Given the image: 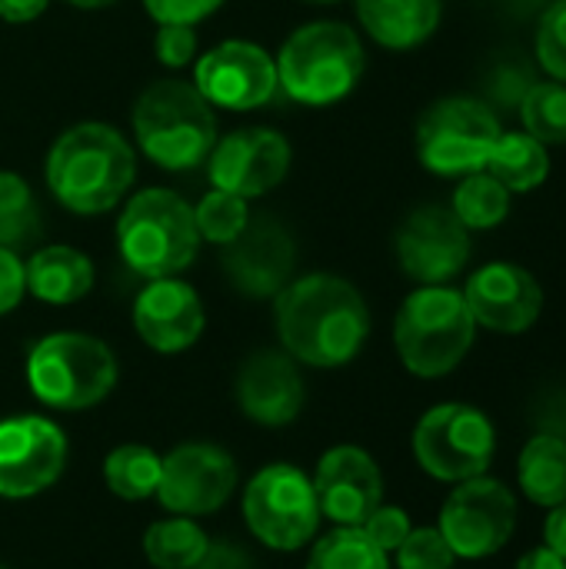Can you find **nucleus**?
I'll use <instances>...</instances> for the list:
<instances>
[{"label": "nucleus", "mask_w": 566, "mask_h": 569, "mask_svg": "<svg viewBox=\"0 0 566 569\" xmlns=\"http://www.w3.org/2000/svg\"><path fill=\"white\" fill-rule=\"evenodd\" d=\"M494 180H500L510 193H530L537 190L550 173V157L540 140L530 133H500L487 167Z\"/></svg>", "instance_id": "393cba45"}, {"label": "nucleus", "mask_w": 566, "mask_h": 569, "mask_svg": "<svg viewBox=\"0 0 566 569\" xmlns=\"http://www.w3.org/2000/svg\"><path fill=\"white\" fill-rule=\"evenodd\" d=\"M517 527L514 493L490 477L457 483L440 510V533L460 560H484L507 547Z\"/></svg>", "instance_id": "9b49d317"}, {"label": "nucleus", "mask_w": 566, "mask_h": 569, "mask_svg": "<svg viewBox=\"0 0 566 569\" xmlns=\"http://www.w3.org/2000/svg\"><path fill=\"white\" fill-rule=\"evenodd\" d=\"M0 569H7V567H0Z\"/></svg>", "instance_id": "a18cd8bd"}, {"label": "nucleus", "mask_w": 566, "mask_h": 569, "mask_svg": "<svg viewBox=\"0 0 566 569\" xmlns=\"http://www.w3.org/2000/svg\"><path fill=\"white\" fill-rule=\"evenodd\" d=\"M250 200L227 193V190H210L200 197V203L193 207V223L200 233V243H214V247H227L230 240H237L244 233V227L250 223Z\"/></svg>", "instance_id": "2f4dec72"}, {"label": "nucleus", "mask_w": 566, "mask_h": 569, "mask_svg": "<svg viewBox=\"0 0 566 569\" xmlns=\"http://www.w3.org/2000/svg\"><path fill=\"white\" fill-rule=\"evenodd\" d=\"M497 453V433L484 410L470 403H440L414 430L417 463L444 483L484 477Z\"/></svg>", "instance_id": "1a4fd4ad"}, {"label": "nucleus", "mask_w": 566, "mask_h": 569, "mask_svg": "<svg viewBox=\"0 0 566 569\" xmlns=\"http://www.w3.org/2000/svg\"><path fill=\"white\" fill-rule=\"evenodd\" d=\"M153 53L167 70H183L197 60V30L187 23H157Z\"/></svg>", "instance_id": "f704fd0d"}, {"label": "nucleus", "mask_w": 566, "mask_h": 569, "mask_svg": "<svg viewBox=\"0 0 566 569\" xmlns=\"http://www.w3.org/2000/svg\"><path fill=\"white\" fill-rule=\"evenodd\" d=\"M277 333L297 363L334 370L350 363L370 337L360 290L334 273L294 277L277 293Z\"/></svg>", "instance_id": "f257e3e1"}, {"label": "nucleus", "mask_w": 566, "mask_h": 569, "mask_svg": "<svg viewBox=\"0 0 566 569\" xmlns=\"http://www.w3.org/2000/svg\"><path fill=\"white\" fill-rule=\"evenodd\" d=\"M384 553H397V547L407 540V533L414 530L410 527V517L400 510V507H377L367 520H364V527H360Z\"/></svg>", "instance_id": "c9c22d12"}, {"label": "nucleus", "mask_w": 566, "mask_h": 569, "mask_svg": "<svg viewBox=\"0 0 566 569\" xmlns=\"http://www.w3.org/2000/svg\"><path fill=\"white\" fill-rule=\"evenodd\" d=\"M27 293L50 307H70L93 290V263L83 250L67 243H47L23 260Z\"/></svg>", "instance_id": "4be33fe9"}, {"label": "nucleus", "mask_w": 566, "mask_h": 569, "mask_svg": "<svg viewBox=\"0 0 566 569\" xmlns=\"http://www.w3.org/2000/svg\"><path fill=\"white\" fill-rule=\"evenodd\" d=\"M517 569H566V560H560L550 547H537L520 557Z\"/></svg>", "instance_id": "79ce46f5"}, {"label": "nucleus", "mask_w": 566, "mask_h": 569, "mask_svg": "<svg viewBox=\"0 0 566 569\" xmlns=\"http://www.w3.org/2000/svg\"><path fill=\"white\" fill-rule=\"evenodd\" d=\"M290 140L274 127H240L234 133L217 137L207 173L217 190L237 193L244 200L267 197L290 173Z\"/></svg>", "instance_id": "f8f14e48"}, {"label": "nucleus", "mask_w": 566, "mask_h": 569, "mask_svg": "<svg viewBox=\"0 0 566 569\" xmlns=\"http://www.w3.org/2000/svg\"><path fill=\"white\" fill-rule=\"evenodd\" d=\"M520 490L540 507L566 503V440L557 433H537L520 453Z\"/></svg>", "instance_id": "b1692460"}, {"label": "nucleus", "mask_w": 566, "mask_h": 569, "mask_svg": "<svg viewBox=\"0 0 566 569\" xmlns=\"http://www.w3.org/2000/svg\"><path fill=\"white\" fill-rule=\"evenodd\" d=\"M537 60L550 73V80L566 83V0L547 7L537 27Z\"/></svg>", "instance_id": "72a5a7b5"}, {"label": "nucleus", "mask_w": 566, "mask_h": 569, "mask_svg": "<svg viewBox=\"0 0 566 569\" xmlns=\"http://www.w3.org/2000/svg\"><path fill=\"white\" fill-rule=\"evenodd\" d=\"M477 337V320L460 290L417 287L397 310L394 347L414 377L437 380L460 367Z\"/></svg>", "instance_id": "423d86ee"}, {"label": "nucleus", "mask_w": 566, "mask_h": 569, "mask_svg": "<svg viewBox=\"0 0 566 569\" xmlns=\"http://www.w3.org/2000/svg\"><path fill=\"white\" fill-rule=\"evenodd\" d=\"M364 30L387 50H414L440 27L444 0H354Z\"/></svg>", "instance_id": "5701e85b"}, {"label": "nucleus", "mask_w": 566, "mask_h": 569, "mask_svg": "<svg viewBox=\"0 0 566 569\" xmlns=\"http://www.w3.org/2000/svg\"><path fill=\"white\" fill-rule=\"evenodd\" d=\"M50 0H0V20L3 23H30L47 10Z\"/></svg>", "instance_id": "ea45409f"}, {"label": "nucleus", "mask_w": 566, "mask_h": 569, "mask_svg": "<svg viewBox=\"0 0 566 569\" xmlns=\"http://www.w3.org/2000/svg\"><path fill=\"white\" fill-rule=\"evenodd\" d=\"M193 87L210 107L257 110L280 90L274 57L254 40H224L193 60Z\"/></svg>", "instance_id": "ddd939ff"}, {"label": "nucleus", "mask_w": 566, "mask_h": 569, "mask_svg": "<svg viewBox=\"0 0 566 569\" xmlns=\"http://www.w3.org/2000/svg\"><path fill=\"white\" fill-rule=\"evenodd\" d=\"M400 270L420 287L454 280L470 260V230L454 217L450 207H417L397 230L394 240Z\"/></svg>", "instance_id": "2eb2a0df"}, {"label": "nucleus", "mask_w": 566, "mask_h": 569, "mask_svg": "<svg viewBox=\"0 0 566 569\" xmlns=\"http://www.w3.org/2000/svg\"><path fill=\"white\" fill-rule=\"evenodd\" d=\"M67 467V437L47 417L0 420V497L27 500L60 480Z\"/></svg>", "instance_id": "4468645a"}, {"label": "nucleus", "mask_w": 566, "mask_h": 569, "mask_svg": "<svg viewBox=\"0 0 566 569\" xmlns=\"http://www.w3.org/2000/svg\"><path fill=\"white\" fill-rule=\"evenodd\" d=\"M193 569H257V567H254L250 553H247L240 543H234V540H210V543H207V550H203V557H200V563H197Z\"/></svg>", "instance_id": "58836bf2"}, {"label": "nucleus", "mask_w": 566, "mask_h": 569, "mask_svg": "<svg viewBox=\"0 0 566 569\" xmlns=\"http://www.w3.org/2000/svg\"><path fill=\"white\" fill-rule=\"evenodd\" d=\"M280 90L304 107H334L350 97L367 70L364 40L340 20L297 27L274 57Z\"/></svg>", "instance_id": "20e7f679"}, {"label": "nucleus", "mask_w": 566, "mask_h": 569, "mask_svg": "<svg viewBox=\"0 0 566 569\" xmlns=\"http://www.w3.org/2000/svg\"><path fill=\"white\" fill-rule=\"evenodd\" d=\"M460 293L477 327H487L494 333H524L537 323L544 310V290L537 277L527 267L507 260H494L470 273Z\"/></svg>", "instance_id": "a211bd4d"}, {"label": "nucleus", "mask_w": 566, "mask_h": 569, "mask_svg": "<svg viewBox=\"0 0 566 569\" xmlns=\"http://www.w3.org/2000/svg\"><path fill=\"white\" fill-rule=\"evenodd\" d=\"M43 177L60 207L80 217H100L130 193L137 153L117 127L83 120L53 140Z\"/></svg>", "instance_id": "f03ea898"}, {"label": "nucleus", "mask_w": 566, "mask_h": 569, "mask_svg": "<svg viewBox=\"0 0 566 569\" xmlns=\"http://www.w3.org/2000/svg\"><path fill=\"white\" fill-rule=\"evenodd\" d=\"M207 533L190 517L157 520L143 533V553L157 569H193L207 550Z\"/></svg>", "instance_id": "c85d7f7f"}, {"label": "nucleus", "mask_w": 566, "mask_h": 569, "mask_svg": "<svg viewBox=\"0 0 566 569\" xmlns=\"http://www.w3.org/2000/svg\"><path fill=\"white\" fill-rule=\"evenodd\" d=\"M207 327L203 303L190 283L180 277L147 280L133 300V330L157 353L190 350Z\"/></svg>", "instance_id": "aec40b11"}, {"label": "nucleus", "mask_w": 566, "mask_h": 569, "mask_svg": "<svg viewBox=\"0 0 566 569\" xmlns=\"http://www.w3.org/2000/svg\"><path fill=\"white\" fill-rule=\"evenodd\" d=\"M504 127L474 97H447L417 120V157L437 177H467L487 167Z\"/></svg>", "instance_id": "6e6552de"}, {"label": "nucleus", "mask_w": 566, "mask_h": 569, "mask_svg": "<svg viewBox=\"0 0 566 569\" xmlns=\"http://www.w3.org/2000/svg\"><path fill=\"white\" fill-rule=\"evenodd\" d=\"M63 3H70L77 10H103V7H113L117 0H63Z\"/></svg>", "instance_id": "37998d69"}, {"label": "nucleus", "mask_w": 566, "mask_h": 569, "mask_svg": "<svg viewBox=\"0 0 566 569\" xmlns=\"http://www.w3.org/2000/svg\"><path fill=\"white\" fill-rule=\"evenodd\" d=\"M40 207L30 183L13 170H0V247L20 253L40 240Z\"/></svg>", "instance_id": "cd10ccee"}, {"label": "nucleus", "mask_w": 566, "mask_h": 569, "mask_svg": "<svg viewBox=\"0 0 566 569\" xmlns=\"http://www.w3.org/2000/svg\"><path fill=\"white\" fill-rule=\"evenodd\" d=\"M307 569H390V560L360 527H334L314 543Z\"/></svg>", "instance_id": "c756f323"}, {"label": "nucleus", "mask_w": 566, "mask_h": 569, "mask_svg": "<svg viewBox=\"0 0 566 569\" xmlns=\"http://www.w3.org/2000/svg\"><path fill=\"white\" fill-rule=\"evenodd\" d=\"M237 490V463L224 447L183 443L163 457L157 500L173 517H207Z\"/></svg>", "instance_id": "dca6fc26"}, {"label": "nucleus", "mask_w": 566, "mask_h": 569, "mask_svg": "<svg viewBox=\"0 0 566 569\" xmlns=\"http://www.w3.org/2000/svg\"><path fill=\"white\" fill-rule=\"evenodd\" d=\"M140 153L160 170H193L207 163L217 143V113L193 80L167 77L140 90L130 110Z\"/></svg>", "instance_id": "7ed1b4c3"}, {"label": "nucleus", "mask_w": 566, "mask_h": 569, "mask_svg": "<svg viewBox=\"0 0 566 569\" xmlns=\"http://www.w3.org/2000/svg\"><path fill=\"white\" fill-rule=\"evenodd\" d=\"M160 470H163V460L150 447L123 443V447L107 453V460H103V483L120 500L137 503V500L157 497Z\"/></svg>", "instance_id": "a878e982"}, {"label": "nucleus", "mask_w": 566, "mask_h": 569, "mask_svg": "<svg viewBox=\"0 0 566 569\" xmlns=\"http://www.w3.org/2000/svg\"><path fill=\"white\" fill-rule=\"evenodd\" d=\"M520 120H524V133H530L544 147L566 143V83L540 80L527 87L520 103Z\"/></svg>", "instance_id": "7c9ffc66"}, {"label": "nucleus", "mask_w": 566, "mask_h": 569, "mask_svg": "<svg viewBox=\"0 0 566 569\" xmlns=\"http://www.w3.org/2000/svg\"><path fill=\"white\" fill-rule=\"evenodd\" d=\"M244 520L250 533L280 553H294L317 537L320 503L310 477L290 463H270L244 490Z\"/></svg>", "instance_id": "9d476101"}, {"label": "nucleus", "mask_w": 566, "mask_h": 569, "mask_svg": "<svg viewBox=\"0 0 566 569\" xmlns=\"http://www.w3.org/2000/svg\"><path fill=\"white\" fill-rule=\"evenodd\" d=\"M307 3H320V7H330V3H340V0H307Z\"/></svg>", "instance_id": "c03bdc74"}, {"label": "nucleus", "mask_w": 566, "mask_h": 569, "mask_svg": "<svg viewBox=\"0 0 566 569\" xmlns=\"http://www.w3.org/2000/svg\"><path fill=\"white\" fill-rule=\"evenodd\" d=\"M227 0H143L147 13L157 23H187L197 27L210 13H217Z\"/></svg>", "instance_id": "e433bc0d"}, {"label": "nucleus", "mask_w": 566, "mask_h": 569, "mask_svg": "<svg viewBox=\"0 0 566 569\" xmlns=\"http://www.w3.org/2000/svg\"><path fill=\"white\" fill-rule=\"evenodd\" d=\"M237 407L260 427H287L304 410V377L297 360L284 350H260L254 353L234 383Z\"/></svg>", "instance_id": "412c9836"}, {"label": "nucleus", "mask_w": 566, "mask_h": 569, "mask_svg": "<svg viewBox=\"0 0 566 569\" xmlns=\"http://www.w3.org/2000/svg\"><path fill=\"white\" fill-rule=\"evenodd\" d=\"M544 547H550L560 560H566V503L554 507L547 523H544Z\"/></svg>", "instance_id": "a19ab883"}, {"label": "nucleus", "mask_w": 566, "mask_h": 569, "mask_svg": "<svg viewBox=\"0 0 566 569\" xmlns=\"http://www.w3.org/2000/svg\"><path fill=\"white\" fill-rule=\"evenodd\" d=\"M320 517L334 527H364L384 500V477L377 460L360 447H334L320 457L314 473Z\"/></svg>", "instance_id": "6ab92c4d"}, {"label": "nucleus", "mask_w": 566, "mask_h": 569, "mask_svg": "<svg viewBox=\"0 0 566 569\" xmlns=\"http://www.w3.org/2000/svg\"><path fill=\"white\" fill-rule=\"evenodd\" d=\"M27 383L50 410H90L117 387V357L90 333H50L30 347Z\"/></svg>", "instance_id": "0eeeda50"}, {"label": "nucleus", "mask_w": 566, "mask_h": 569, "mask_svg": "<svg viewBox=\"0 0 566 569\" xmlns=\"http://www.w3.org/2000/svg\"><path fill=\"white\" fill-rule=\"evenodd\" d=\"M117 250L143 280L180 277L200 250L193 207L167 187L137 190L117 217Z\"/></svg>", "instance_id": "39448f33"}, {"label": "nucleus", "mask_w": 566, "mask_h": 569, "mask_svg": "<svg viewBox=\"0 0 566 569\" xmlns=\"http://www.w3.org/2000/svg\"><path fill=\"white\" fill-rule=\"evenodd\" d=\"M510 197L514 193L500 180H494L487 170H477V173H467L457 183L450 210L467 230H494V227H500L507 220Z\"/></svg>", "instance_id": "bb28decb"}, {"label": "nucleus", "mask_w": 566, "mask_h": 569, "mask_svg": "<svg viewBox=\"0 0 566 569\" xmlns=\"http://www.w3.org/2000/svg\"><path fill=\"white\" fill-rule=\"evenodd\" d=\"M23 297H27L23 260H20V253L0 247V317L10 313V310H17Z\"/></svg>", "instance_id": "4c0bfd02"}, {"label": "nucleus", "mask_w": 566, "mask_h": 569, "mask_svg": "<svg viewBox=\"0 0 566 569\" xmlns=\"http://www.w3.org/2000/svg\"><path fill=\"white\" fill-rule=\"evenodd\" d=\"M454 560L457 557L437 527L410 530L407 540L397 547V567L400 569H450Z\"/></svg>", "instance_id": "473e14b6"}, {"label": "nucleus", "mask_w": 566, "mask_h": 569, "mask_svg": "<svg viewBox=\"0 0 566 569\" xmlns=\"http://www.w3.org/2000/svg\"><path fill=\"white\" fill-rule=\"evenodd\" d=\"M220 250L230 287L250 300H277V293L294 280L297 243L274 217H250L244 233Z\"/></svg>", "instance_id": "f3484780"}]
</instances>
